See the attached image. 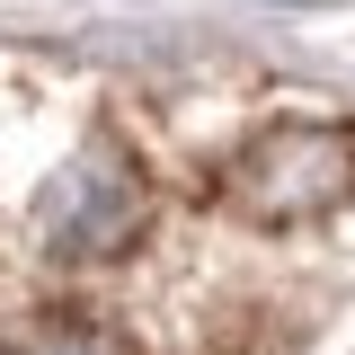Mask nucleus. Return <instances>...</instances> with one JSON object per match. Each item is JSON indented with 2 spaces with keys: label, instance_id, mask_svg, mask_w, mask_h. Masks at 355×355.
<instances>
[{
  "label": "nucleus",
  "instance_id": "f257e3e1",
  "mask_svg": "<svg viewBox=\"0 0 355 355\" xmlns=\"http://www.w3.org/2000/svg\"><path fill=\"white\" fill-rule=\"evenodd\" d=\"M151 231V178L125 142H80L36 196V249L53 266H107L133 258Z\"/></svg>",
  "mask_w": 355,
  "mask_h": 355
},
{
  "label": "nucleus",
  "instance_id": "f03ea898",
  "mask_svg": "<svg viewBox=\"0 0 355 355\" xmlns=\"http://www.w3.org/2000/svg\"><path fill=\"white\" fill-rule=\"evenodd\" d=\"M355 196V125H266L240 160H231V205L258 222V231H293L320 222Z\"/></svg>",
  "mask_w": 355,
  "mask_h": 355
},
{
  "label": "nucleus",
  "instance_id": "7ed1b4c3",
  "mask_svg": "<svg viewBox=\"0 0 355 355\" xmlns=\"http://www.w3.org/2000/svg\"><path fill=\"white\" fill-rule=\"evenodd\" d=\"M9 355H142V338L107 311H36Z\"/></svg>",
  "mask_w": 355,
  "mask_h": 355
}]
</instances>
